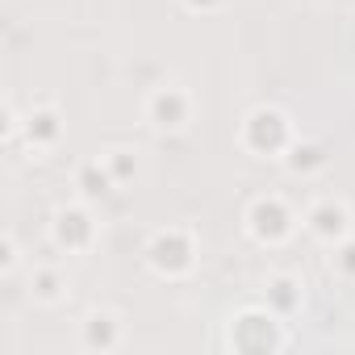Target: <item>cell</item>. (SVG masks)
<instances>
[{
	"mask_svg": "<svg viewBox=\"0 0 355 355\" xmlns=\"http://www.w3.org/2000/svg\"><path fill=\"white\" fill-rule=\"evenodd\" d=\"M301 138L293 113L276 101H263V105H251L239 121V150L251 155V159H272V163H284L288 146Z\"/></svg>",
	"mask_w": 355,
	"mask_h": 355,
	"instance_id": "1",
	"label": "cell"
},
{
	"mask_svg": "<svg viewBox=\"0 0 355 355\" xmlns=\"http://www.w3.org/2000/svg\"><path fill=\"white\" fill-rule=\"evenodd\" d=\"M201 259V234L189 222H171L146 234L142 243V263L159 280H189Z\"/></svg>",
	"mask_w": 355,
	"mask_h": 355,
	"instance_id": "2",
	"label": "cell"
},
{
	"mask_svg": "<svg viewBox=\"0 0 355 355\" xmlns=\"http://www.w3.org/2000/svg\"><path fill=\"white\" fill-rule=\"evenodd\" d=\"M288 343H293L288 322L276 318L263 301L234 309L226 322V347L234 355H280V351H288Z\"/></svg>",
	"mask_w": 355,
	"mask_h": 355,
	"instance_id": "3",
	"label": "cell"
},
{
	"mask_svg": "<svg viewBox=\"0 0 355 355\" xmlns=\"http://www.w3.org/2000/svg\"><path fill=\"white\" fill-rule=\"evenodd\" d=\"M297 226H301V218H297V209L288 205L284 193H259V197H251L247 209H243V230H247V239H251L255 247H268V251L288 247L293 234H297Z\"/></svg>",
	"mask_w": 355,
	"mask_h": 355,
	"instance_id": "4",
	"label": "cell"
},
{
	"mask_svg": "<svg viewBox=\"0 0 355 355\" xmlns=\"http://www.w3.org/2000/svg\"><path fill=\"white\" fill-rule=\"evenodd\" d=\"M197 117V96L189 84L180 80H163L155 84L146 96H142V121L155 130V134H184Z\"/></svg>",
	"mask_w": 355,
	"mask_h": 355,
	"instance_id": "5",
	"label": "cell"
},
{
	"mask_svg": "<svg viewBox=\"0 0 355 355\" xmlns=\"http://www.w3.org/2000/svg\"><path fill=\"white\" fill-rule=\"evenodd\" d=\"M101 218H96V205L88 201H67L51 214V247L59 255H88L101 239Z\"/></svg>",
	"mask_w": 355,
	"mask_h": 355,
	"instance_id": "6",
	"label": "cell"
},
{
	"mask_svg": "<svg viewBox=\"0 0 355 355\" xmlns=\"http://www.w3.org/2000/svg\"><path fill=\"white\" fill-rule=\"evenodd\" d=\"M301 230H305L313 243H322V247L330 251L334 243H343L347 234H355L351 201L338 197V193H322V197H313V201L305 205V214H301Z\"/></svg>",
	"mask_w": 355,
	"mask_h": 355,
	"instance_id": "7",
	"label": "cell"
},
{
	"mask_svg": "<svg viewBox=\"0 0 355 355\" xmlns=\"http://www.w3.org/2000/svg\"><path fill=\"white\" fill-rule=\"evenodd\" d=\"M76 343L88 355H113L125 347V313L113 305H92L76 322Z\"/></svg>",
	"mask_w": 355,
	"mask_h": 355,
	"instance_id": "8",
	"label": "cell"
},
{
	"mask_svg": "<svg viewBox=\"0 0 355 355\" xmlns=\"http://www.w3.org/2000/svg\"><path fill=\"white\" fill-rule=\"evenodd\" d=\"M67 138V121L59 113V105L42 101L34 109H26V121H21V142L34 150V155H51L59 150V142Z\"/></svg>",
	"mask_w": 355,
	"mask_h": 355,
	"instance_id": "9",
	"label": "cell"
},
{
	"mask_svg": "<svg viewBox=\"0 0 355 355\" xmlns=\"http://www.w3.org/2000/svg\"><path fill=\"white\" fill-rule=\"evenodd\" d=\"M71 189H76V197H80V201H88V205H96V209L121 193V184L113 180V171L105 167V159H101V155H92V159H84V163L76 167Z\"/></svg>",
	"mask_w": 355,
	"mask_h": 355,
	"instance_id": "10",
	"label": "cell"
},
{
	"mask_svg": "<svg viewBox=\"0 0 355 355\" xmlns=\"http://www.w3.org/2000/svg\"><path fill=\"white\" fill-rule=\"evenodd\" d=\"M263 305L276 318L293 322L305 309V280L297 272H268V280H263Z\"/></svg>",
	"mask_w": 355,
	"mask_h": 355,
	"instance_id": "11",
	"label": "cell"
},
{
	"mask_svg": "<svg viewBox=\"0 0 355 355\" xmlns=\"http://www.w3.org/2000/svg\"><path fill=\"white\" fill-rule=\"evenodd\" d=\"M30 301L34 305H42V309H59L63 301H67V293H71V284H67V272L59 268V263H34L30 268Z\"/></svg>",
	"mask_w": 355,
	"mask_h": 355,
	"instance_id": "12",
	"label": "cell"
},
{
	"mask_svg": "<svg viewBox=\"0 0 355 355\" xmlns=\"http://www.w3.org/2000/svg\"><path fill=\"white\" fill-rule=\"evenodd\" d=\"M326 167H330V146L318 142V138H297L284 155V171L297 175V180H313Z\"/></svg>",
	"mask_w": 355,
	"mask_h": 355,
	"instance_id": "13",
	"label": "cell"
},
{
	"mask_svg": "<svg viewBox=\"0 0 355 355\" xmlns=\"http://www.w3.org/2000/svg\"><path fill=\"white\" fill-rule=\"evenodd\" d=\"M101 159H105V167L113 171V180H117L121 189H130V184L138 180V171H142V159H138L134 146H105Z\"/></svg>",
	"mask_w": 355,
	"mask_h": 355,
	"instance_id": "14",
	"label": "cell"
},
{
	"mask_svg": "<svg viewBox=\"0 0 355 355\" xmlns=\"http://www.w3.org/2000/svg\"><path fill=\"white\" fill-rule=\"evenodd\" d=\"M330 272H334L343 284H355V234H347L343 243L330 247Z\"/></svg>",
	"mask_w": 355,
	"mask_h": 355,
	"instance_id": "15",
	"label": "cell"
},
{
	"mask_svg": "<svg viewBox=\"0 0 355 355\" xmlns=\"http://www.w3.org/2000/svg\"><path fill=\"white\" fill-rule=\"evenodd\" d=\"M21 263H26L21 243H17L13 230H5V234H0V280H13V276L21 272Z\"/></svg>",
	"mask_w": 355,
	"mask_h": 355,
	"instance_id": "16",
	"label": "cell"
},
{
	"mask_svg": "<svg viewBox=\"0 0 355 355\" xmlns=\"http://www.w3.org/2000/svg\"><path fill=\"white\" fill-rule=\"evenodd\" d=\"M0 138H5V146H17L21 142V121H26V113H17V105L13 101H5L0 105Z\"/></svg>",
	"mask_w": 355,
	"mask_h": 355,
	"instance_id": "17",
	"label": "cell"
},
{
	"mask_svg": "<svg viewBox=\"0 0 355 355\" xmlns=\"http://www.w3.org/2000/svg\"><path fill=\"white\" fill-rule=\"evenodd\" d=\"M180 9L193 13V17H218L230 9V0H180Z\"/></svg>",
	"mask_w": 355,
	"mask_h": 355,
	"instance_id": "18",
	"label": "cell"
}]
</instances>
